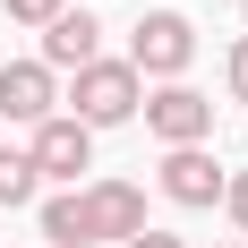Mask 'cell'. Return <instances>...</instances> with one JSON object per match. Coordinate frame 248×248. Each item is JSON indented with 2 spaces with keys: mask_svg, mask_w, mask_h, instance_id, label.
<instances>
[{
  "mask_svg": "<svg viewBox=\"0 0 248 248\" xmlns=\"http://www.w3.org/2000/svg\"><path fill=\"white\" fill-rule=\"evenodd\" d=\"M137 103H146V77L128 60H86L69 77V120L77 128H120V120H137Z\"/></svg>",
  "mask_w": 248,
  "mask_h": 248,
  "instance_id": "1",
  "label": "cell"
},
{
  "mask_svg": "<svg viewBox=\"0 0 248 248\" xmlns=\"http://www.w3.org/2000/svg\"><path fill=\"white\" fill-rule=\"evenodd\" d=\"M188 60H197V26L180 17V9H154V17L128 26V69H137V77H171V86H180Z\"/></svg>",
  "mask_w": 248,
  "mask_h": 248,
  "instance_id": "2",
  "label": "cell"
},
{
  "mask_svg": "<svg viewBox=\"0 0 248 248\" xmlns=\"http://www.w3.org/2000/svg\"><path fill=\"white\" fill-rule=\"evenodd\" d=\"M26 163H34V180H69L77 188V171H94V128H77L69 111H51V120L34 128Z\"/></svg>",
  "mask_w": 248,
  "mask_h": 248,
  "instance_id": "3",
  "label": "cell"
},
{
  "mask_svg": "<svg viewBox=\"0 0 248 248\" xmlns=\"http://www.w3.org/2000/svg\"><path fill=\"white\" fill-rule=\"evenodd\" d=\"M146 128L163 146H205L214 137V103L197 86H163V94H146Z\"/></svg>",
  "mask_w": 248,
  "mask_h": 248,
  "instance_id": "4",
  "label": "cell"
},
{
  "mask_svg": "<svg viewBox=\"0 0 248 248\" xmlns=\"http://www.w3.org/2000/svg\"><path fill=\"white\" fill-rule=\"evenodd\" d=\"M51 103H60V77H51L43 60H0V111H9V120L43 128Z\"/></svg>",
  "mask_w": 248,
  "mask_h": 248,
  "instance_id": "5",
  "label": "cell"
},
{
  "mask_svg": "<svg viewBox=\"0 0 248 248\" xmlns=\"http://www.w3.org/2000/svg\"><path fill=\"white\" fill-rule=\"evenodd\" d=\"M223 180H231V171H223L205 146H171V154H163V197H171V205H214Z\"/></svg>",
  "mask_w": 248,
  "mask_h": 248,
  "instance_id": "6",
  "label": "cell"
},
{
  "mask_svg": "<svg viewBox=\"0 0 248 248\" xmlns=\"http://www.w3.org/2000/svg\"><path fill=\"white\" fill-rule=\"evenodd\" d=\"M86 223H94V240H137V231H146V188L94 180V188H86Z\"/></svg>",
  "mask_w": 248,
  "mask_h": 248,
  "instance_id": "7",
  "label": "cell"
},
{
  "mask_svg": "<svg viewBox=\"0 0 248 248\" xmlns=\"http://www.w3.org/2000/svg\"><path fill=\"white\" fill-rule=\"evenodd\" d=\"M94 34H103V26L86 17V9H60V17L43 26V69H51V77H60V69L77 77L86 60H103V51H94Z\"/></svg>",
  "mask_w": 248,
  "mask_h": 248,
  "instance_id": "8",
  "label": "cell"
},
{
  "mask_svg": "<svg viewBox=\"0 0 248 248\" xmlns=\"http://www.w3.org/2000/svg\"><path fill=\"white\" fill-rule=\"evenodd\" d=\"M43 240H51V248H94V223H86V188H60V197H43Z\"/></svg>",
  "mask_w": 248,
  "mask_h": 248,
  "instance_id": "9",
  "label": "cell"
},
{
  "mask_svg": "<svg viewBox=\"0 0 248 248\" xmlns=\"http://www.w3.org/2000/svg\"><path fill=\"white\" fill-rule=\"evenodd\" d=\"M34 188H43V180H34V163L0 146V205H34Z\"/></svg>",
  "mask_w": 248,
  "mask_h": 248,
  "instance_id": "10",
  "label": "cell"
},
{
  "mask_svg": "<svg viewBox=\"0 0 248 248\" xmlns=\"http://www.w3.org/2000/svg\"><path fill=\"white\" fill-rule=\"evenodd\" d=\"M60 9H69V0H9V17H17V26H51Z\"/></svg>",
  "mask_w": 248,
  "mask_h": 248,
  "instance_id": "11",
  "label": "cell"
},
{
  "mask_svg": "<svg viewBox=\"0 0 248 248\" xmlns=\"http://www.w3.org/2000/svg\"><path fill=\"white\" fill-rule=\"evenodd\" d=\"M223 77H231V94L248 103V34H240V43H231V69H223Z\"/></svg>",
  "mask_w": 248,
  "mask_h": 248,
  "instance_id": "12",
  "label": "cell"
},
{
  "mask_svg": "<svg viewBox=\"0 0 248 248\" xmlns=\"http://www.w3.org/2000/svg\"><path fill=\"white\" fill-rule=\"evenodd\" d=\"M223 205H231V223L248 231V171H240V180H223Z\"/></svg>",
  "mask_w": 248,
  "mask_h": 248,
  "instance_id": "13",
  "label": "cell"
},
{
  "mask_svg": "<svg viewBox=\"0 0 248 248\" xmlns=\"http://www.w3.org/2000/svg\"><path fill=\"white\" fill-rule=\"evenodd\" d=\"M120 248H180L171 231H137V240H120Z\"/></svg>",
  "mask_w": 248,
  "mask_h": 248,
  "instance_id": "14",
  "label": "cell"
},
{
  "mask_svg": "<svg viewBox=\"0 0 248 248\" xmlns=\"http://www.w3.org/2000/svg\"><path fill=\"white\" fill-rule=\"evenodd\" d=\"M240 17H248V0H240Z\"/></svg>",
  "mask_w": 248,
  "mask_h": 248,
  "instance_id": "15",
  "label": "cell"
},
{
  "mask_svg": "<svg viewBox=\"0 0 248 248\" xmlns=\"http://www.w3.org/2000/svg\"><path fill=\"white\" fill-rule=\"evenodd\" d=\"M223 248H231V240H223Z\"/></svg>",
  "mask_w": 248,
  "mask_h": 248,
  "instance_id": "16",
  "label": "cell"
}]
</instances>
